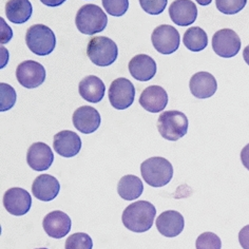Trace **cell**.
Wrapping results in <instances>:
<instances>
[{"label": "cell", "instance_id": "obj_1", "mask_svg": "<svg viewBox=\"0 0 249 249\" xmlns=\"http://www.w3.org/2000/svg\"><path fill=\"white\" fill-rule=\"evenodd\" d=\"M157 209L147 201H138L124 210L122 221L124 226L133 232H146L153 226Z\"/></svg>", "mask_w": 249, "mask_h": 249}, {"label": "cell", "instance_id": "obj_2", "mask_svg": "<svg viewBox=\"0 0 249 249\" xmlns=\"http://www.w3.org/2000/svg\"><path fill=\"white\" fill-rule=\"evenodd\" d=\"M141 173L148 185L159 188L169 184L173 177V167L168 160L154 157L142 161Z\"/></svg>", "mask_w": 249, "mask_h": 249}, {"label": "cell", "instance_id": "obj_3", "mask_svg": "<svg viewBox=\"0 0 249 249\" xmlns=\"http://www.w3.org/2000/svg\"><path fill=\"white\" fill-rule=\"evenodd\" d=\"M107 15L96 4L83 5L75 17L76 28L80 33L86 35H94L103 32L107 27Z\"/></svg>", "mask_w": 249, "mask_h": 249}, {"label": "cell", "instance_id": "obj_4", "mask_svg": "<svg viewBox=\"0 0 249 249\" xmlns=\"http://www.w3.org/2000/svg\"><path fill=\"white\" fill-rule=\"evenodd\" d=\"M188 118L179 111H165L158 120V130L167 141L176 142L188 132Z\"/></svg>", "mask_w": 249, "mask_h": 249}, {"label": "cell", "instance_id": "obj_5", "mask_svg": "<svg viewBox=\"0 0 249 249\" xmlns=\"http://www.w3.org/2000/svg\"><path fill=\"white\" fill-rule=\"evenodd\" d=\"M26 42L31 52L46 56L54 51L56 37L53 31L45 24H34L27 31Z\"/></svg>", "mask_w": 249, "mask_h": 249}, {"label": "cell", "instance_id": "obj_6", "mask_svg": "<svg viewBox=\"0 0 249 249\" xmlns=\"http://www.w3.org/2000/svg\"><path fill=\"white\" fill-rule=\"evenodd\" d=\"M87 54L95 66L108 67L116 60L118 49L116 43L108 37L96 36L90 39Z\"/></svg>", "mask_w": 249, "mask_h": 249}, {"label": "cell", "instance_id": "obj_7", "mask_svg": "<svg viewBox=\"0 0 249 249\" xmlns=\"http://www.w3.org/2000/svg\"><path fill=\"white\" fill-rule=\"evenodd\" d=\"M154 49L160 54L169 55L178 51L180 43L178 31L168 24H161L155 28L151 35Z\"/></svg>", "mask_w": 249, "mask_h": 249}, {"label": "cell", "instance_id": "obj_8", "mask_svg": "<svg viewBox=\"0 0 249 249\" xmlns=\"http://www.w3.org/2000/svg\"><path fill=\"white\" fill-rule=\"evenodd\" d=\"M135 88L129 79L121 77L112 82L109 88V101L117 110L129 108L134 102Z\"/></svg>", "mask_w": 249, "mask_h": 249}, {"label": "cell", "instance_id": "obj_9", "mask_svg": "<svg viewBox=\"0 0 249 249\" xmlns=\"http://www.w3.org/2000/svg\"><path fill=\"white\" fill-rule=\"evenodd\" d=\"M213 49L220 57L231 58L240 51L241 39L234 31L222 29L215 32L213 37Z\"/></svg>", "mask_w": 249, "mask_h": 249}, {"label": "cell", "instance_id": "obj_10", "mask_svg": "<svg viewBox=\"0 0 249 249\" xmlns=\"http://www.w3.org/2000/svg\"><path fill=\"white\" fill-rule=\"evenodd\" d=\"M16 78L22 87L34 89L41 86L46 79V70L41 64L34 60H26L16 69Z\"/></svg>", "mask_w": 249, "mask_h": 249}, {"label": "cell", "instance_id": "obj_11", "mask_svg": "<svg viewBox=\"0 0 249 249\" xmlns=\"http://www.w3.org/2000/svg\"><path fill=\"white\" fill-rule=\"evenodd\" d=\"M3 206L9 213L20 216L29 213L32 206V197L22 188H11L3 196Z\"/></svg>", "mask_w": 249, "mask_h": 249}, {"label": "cell", "instance_id": "obj_12", "mask_svg": "<svg viewBox=\"0 0 249 249\" xmlns=\"http://www.w3.org/2000/svg\"><path fill=\"white\" fill-rule=\"evenodd\" d=\"M73 124L79 132L90 134L95 132L101 126V114L99 112L90 106H83L73 113Z\"/></svg>", "mask_w": 249, "mask_h": 249}, {"label": "cell", "instance_id": "obj_13", "mask_svg": "<svg viewBox=\"0 0 249 249\" xmlns=\"http://www.w3.org/2000/svg\"><path fill=\"white\" fill-rule=\"evenodd\" d=\"M42 226L49 236L54 239H61L70 232L72 222L67 213L60 210H55L45 216Z\"/></svg>", "mask_w": 249, "mask_h": 249}, {"label": "cell", "instance_id": "obj_14", "mask_svg": "<svg viewBox=\"0 0 249 249\" xmlns=\"http://www.w3.org/2000/svg\"><path fill=\"white\" fill-rule=\"evenodd\" d=\"M53 147L61 157L70 159L79 153L82 149V140L77 133L70 130H64L55 134Z\"/></svg>", "mask_w": 249, "mask_h": 249}, {"label": "cell", "instance_id": "obj_15", "mask_svg": "<svg viewBox=\"0 0 249 249\" xmlns=\"http://www.w3.org/2000/svg\"><path fill=\"white\" fill-rule=\"evenodd\" d=\"M169 16L173 23L179 27H188L196 20V5L191 0H176L169 7Z\"/></svg>", "mask_w": 249, "mask_h": 249}, {"label": "cell", "instance_id": "obj_16", "mask_svg": "<svg viewBox=\"0 0 249 249\" xmlns=\"http://www.w3.org/2000/svg\"><path fill=\"white\" fill-rule=\"evenodd\" d=\"M54 160L53 151L45 142H34L27 154L28 165L35 171H45L52 166Z\"/></svg>", "mask_w": 249, "mask_h": 249}, {"label": "cell", "instance_id": "obj_17", "mask_svg": "<svg viewBox=\"0 0 249 249\" xmlns=\"http://www.w3.org/2000/svg\"><path fill=\"white\" fill-rule=\"evenodd\" d=\"M168 104V94L160 86H150L142 92L140 96V105L146 111L151 113L161 112Z\"/></svg>", "mask_w": 249, "mask_h": 249}, {"label": "cell", "instance_id": "obj_18", "mask_svg": "<svg viewBox=\"0 0 249 249\" xmlns=\"http://www.w3.org/2000/svg\"><path fill=\"white\" fill-rule=\"evenodd\" d=\"M185 226L183 215L176 210H167L157 219V228L160 234L167 238H176L182 233Z\"/></svg>", "mask_w": 249, "mask_h": 249}, {"label": "cell", "instance_id": "obj_19", "mask_svg": "<svg viewBox=\"0 0 249 249\" xmlns=\"http://www.w3.org/2000/svg\"><path fill=\"white\" fill-rule=\"evenodd\" d=\"M60 191L58 179L50 174H41L33 182L32 192L37 200L42 202L53 201Z\"/></svg>", "mask_w": 249, "mask_h": 249}, {"label": "cell", "instance_id": "obj_20", "mask_svg": "<svg viewBox=\"0 0 249 249\" xmlns=\"http://www.w3.org/2000/svg\"><path fill=\"white\" fill-rule=\"evenodd\" d=\"M129 72L139 82H148L157 74V64L150 56L139 54L129 61Z\"/></svg>", "mask_w": 249, "mask_h": 249}, {"label": "cell", "instance_id": "obj_21", "mask_svg": "<svg viewBox=\"0 0 249 249\" xmlns=\"http://www.w3.org/2000/svg\"><path fill=\"white\" fill-rule=\"evenodd\" d=\"M191 94L198 99L213 96L217 89L216 79L208 72H198L191 77L189 83Z\"/></svg>", "mask_w": 249, "mask_h": 249}, {"label": "cell", "instance_id": "obj_22", "mask_svg": "<svg viewBox=\"0 0 249 249\" xmlns=\"http://www.w3.org/2000/svg\"><path fill=\"white\" fill-rule=\"evenodd\" d=\"M106 87L103 80L94 75L86 76L79 83V94L85 101L96 104L105 96Z\"/></svg>", "mask_w": 249, "mask_h": 249}, {"label": "cell", "instance_id": "obj_23", "mask_svg": "<svg viewBox=\"0 0 249 249\" xmlns=\"http://www.w3.org/2000/svg\"><path fill=\"white\" fill-rule=\"evenodd\" d=\"M33 8L29 0H9L5 4V15L15 24L27 22L32 15Z\"/></svg>", "mask_w": 249, "mask_h": 249}, {"label": "cell", "instance_id": "obj_24", "mask_svg": "<svg viewBox=\"0 0 249 249\" xmlns=\"http://www.w3.org/2000/svg\"><path fill=\"white\" fill-rule=\"evenodd\" d=\"M142 191H144V186L141 178L131 174L123 177L117 184L118 195L126 201L136 200L142 196Z\"/></svg>", "mask_w": 249, "mask_h": 249}, {"label": "cell", "instance_id": "obj_25", "mask_svg": "<svg viewBox=\"0 0 249 249\" xmlns=\"http://www.w3.org/2000/svg\"><path fill=\"white\" fill-rule=\"evenodd\" d=\"M183 42L192 52H201L208 46V36L200 27H192L186 31Z\"/></svg>", "mask_w": 249, "mask_h": 249}, {"label": "cell", "instance_id": "obj_26", "mask_svg": "<svg viewBox=\"0 0 249 249\" xmlns=\"http://www.w3.org/2000/svg\"><path fill=\"white\" fill-rule=\"evenodd\" d=\"M93 241L89 234L77 232L71 234L66 241L65 249H92Z\"/></svg>", "mask_w": 249, "mask_h": 249}, {"label": "cell", "instance_id": "obj_27", "mask_svg": "<svg viewBox=\"0 0 249 249\" xmlns=\"http://www.w3.org/2000/svg\"><path fill=\"white\" fill-rule=\"evenodd\" d=\"M16 103V92L13 87L1 83L0 84V111L4 112L14 107Z\"/></svg>", "mask_w": 249, "mask_h": 249}, {"label": "cell", "instance_id": "obj_28", "mask_svg": "<svg viewBox=\"0 0 249 249\" xmlns=\"http://www.w3.org/2000/svg\"><path fill=\"white\" fill-rule=\"evenodd\" d=\"M247 0H215V5L221 13L234 15L246 7Z\"/></svg>", "mask_w": 249, "mask_h": 249}, {"label": "cell", "instance_id": "obj_29", "mask_svg": "<svg viewBox=\"0 0 249 249\" xmlns=\"http://www.w3.org/2000/svg\"><path fill=\"white\" fill-rule=\"evenodd\" d=\"M103 7L111 16L121 17L129 9V0H102Z\"/></svg>", "mask_w": 249, "mask_h": 249}, {"label": "cell", "instance_id": "obj_30", "mask_svg": "<svg viewBox=\"0 0 249 249\" xmlns=\"http://www.w3.org/2000/svg\"><path fill=\"white\" fill-rule=\"evenodd\" d=\"M196 249H221V239L213 232H204L198 235L196 242Z\"/></svg>", "mask_w": 249, "mask_h": 249}, {"label": "cell", "instance_id": "obj_31", "mask_svg": "<svg viewBox=\"0 0 249 249\" xmlns=\"http://www.w3.org/2000/svg\"><path fill=\"white\" fill-rule=\"evenodd\" d=\"M168 0H140L142 9L149 15H160L167 7Z\"/></svg>", "mask_w": 249, "mask_h": 249}, {"label": "cell", "instance_id": "obj_32", "mask_svg": "<svg viewBox=\"0 0 249 249\" xmlns=\"http://www.w3.org/2000/svg\"><path fill=\"white\" fill-rule=\"evenodd\" d=\"M239 242L243 249H249V225L244 226L240 230Z\"/></svg>", "mask_w": 249, "mask_h": 249}, {"label": "cell", "instance_id": "obj_33", "mask_svg": "<svg viewBox=\"0 0 249 249\" xmlns=\"http://www.w3.org/2000/svg\"><path fill=\"white\" fill-rule=\"evenodd\" d=\"M0 22H1V43H7L12 38L13 33H12V30L7 26V23L2 18L0 19Z\"/></svg>", "mask_w": 249, "mask_h": 249}, {"label": "cell", "instance_id": "obj_34", "mask_svg": "<svg viewBox=\"0 0 249 249\" xmlns=\"http://www.w3.org/2000/svg\"><path fill=\"white\" fill-rule=\"evenodd\" d=\"M241 160L242 164L247 170H249V144H247L241 151Z\"/></svg>", "mask_w": 249, "mask_h": 249}, {"label": "cell", "instance_id": "obj_35", "mask_svg": "<svg viewBox=\"0 0 249 249\" xmlns=\"http://www.w3.org/2000/svg\"><path fill=\"white\" fill-rule=\"evenodd\" d=\"M67 0H40V2L43 3L47 7H51V8H55V7H59L64 2H66Z\"/></svg>", "mask_w": 249, "mask_h": 249}, {"label": "cell", "instance_id": "obj_36", "mask_svg": "<svg viewBox=\"0 0 249 249\" xmlns=\"http://www.w3.org/2000/svg\"><path fill=\"white\" fill-rule=\"evenodd\" d=\"M243 57H244L245 62L249 66V45L244 49V51H243Z\"/></svg>", "mask_w": 249, "mask_h": 249}, {"label": "cell", "instance_id": "obj_37", "mask_svg": "<svg viewBox=\"0 0 249 249\" xmlns=\"http://www.w3.org/2000/svg\"><path fill=\"white\" fill-rule=\"evenodd\" d=\"M196 1L200 5L206 7V5H209L211 2H213V0H196Z\"/></svg>", "mask_w": 249, "mask_h": 249}, {"label": "cell", "instance_id": "obj_38", "mask_svg": "<svg viewBox=\"0 0 249 249\" xmlns=\"http://www.w3.org/2000/svg\"><path fill=\"white\" fill-rule=\"evenodd\" d=\"M36 249H48V248H36Z\"/></svg>", "mask_w": 249, "mask_h": 249}]
</instances>
